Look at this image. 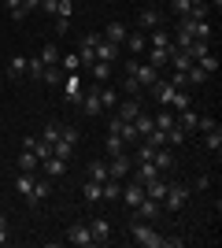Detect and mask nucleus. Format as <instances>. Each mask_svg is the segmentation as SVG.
I'll use <instances>...</instances> for the list:
<instances>
[{"mask_svg":"<svg viewBox=\"0 0 222 248\" xmlns=\"http://www.w3.org/2000/svg\"><path fill=\"white\" fill-rule=\"evenodd\" d=\"M130 237L137 241L141 248H163V237L156 233V226H152V222H141V218L130 222Z\"/></svg>","mask_w":222,"mask_h":248,"instance_id":"obj_1","label":"nucleus"},{"mask_svg":"<svg viewBox=\"0 0 222 248\" xmlns=\"http://www.w3.org/2000/svg\"><path fill=\"white\" fill-rule=\"evenodd\" d=\"M185 200H189V186H178V182H167V193H163V207H170V211H178V207H185Z\"/></svg>","mask_w":222,"mask_h":248,"instance_id":"obj_2","label":"nucleus"},{"mask_svg":"<svg viewBox=\"0 0 222 248\" xmlns=\"http://www.w3.org/2000/svg\"><path fill=\"white\" fill-rule=\"evenodd\" d=\"M130 170H133V159H130L126 152L107 159V178H118V182H122V178H130Z\"/></svg>","mask_w":222,"mask_h":248,"instance_id":"obj_3","label":"nucleus"},{"mask_svg":"<svg viewBox=\"0 0 222 248\" xmlns=\"http://www.w3.org/2000/svg\"><path fill=\"white\" fill-rule=\"evenodd\" d=\"M133 78H137L141 89H152V85L159 82V67H152V63H141V60H137V71H133Z\"/></svg>","mask_w":222,"mask_h":248,"instance_id":"obj_4","label":"nucleus"},{"mask_svg":"<svg viewBox=\"0 0 222 248\" xmlns=\"http://www.w3.org/2000/svg\"><path fill=\"white\" fill-rule=\"evenodd\" d=\"M78 108H82V115H89V119H93V115H96V119L104 115V104H100V93H96V85L82 96V104H78Z\"/></svg>","mask_w":222,"mask_h":248,"instance_id":"obj_5","label":"nucleus"},{"mask_svg":"<svg viewBox=\"0 0 222 248\" xmlns=\"http://www.w3.org/2000/svg\"><path fill=\"white\" fill-rule=\"evenodd\" d=\"M118 200H126V207H137L141 200H145V182H137V178L126 182V189L118 193Z\"/></svg>","mask_w":222,"mask_h":248,"instance_id":"obj_6","label":"nucleus"},{"mask_svg":"<svg viewBox=\"0 0 222 248\" xmlns=\"http://www.w3.org/2000/svg\"><path fill=\"white\" fill-rule=\"evenodd\" d=\"M159 200H152V197H145L137 207H133V218H141V222H156V215H159Z\"/></svg>","mask_w":222,"mask_h":248,"instance_id":"obj_7","label":"nucleus"},{"mask_svg":"<svg viewBox=\"0 0 222 248\" xmlns=\"http://www.w3.org/2000/svg\"><path fill=\"white\" fill-rule=\"evenodd\" d=\"M89 226V237H93V245H104V241H111V222L107 218H93V222H85Z\"/></svg>","mask_w":222,"mask_h":248,"instance_id":"obj_8","label":"nucleus"},{"mask_svg":"<svg viewBox=\"0 0 222 248\" xmlns=\"http://www.w3.org/2000/svg\"><path fill=\"white\" fill-rule=\"evenodd\" d=\"M48 193H52V182H48V178H41V182H33V189H30V197H26V204H30V207L44 204V200H48Z\"/></svg>","mask_w":222,"mask_h":248,"instance_id":"obj_9","label":"nucleus"},{"mask_svg":"<svg viewBox=\"0 0 222 248\" xmlns=\"http://www.w3.org/2000/svg\"><path fill=\"white\" fill-rule=\"evenodd\" d=\"M93 52H96V63H111V60H118V45L104 41V33H100V41L93 45Z\"/></svg>","mask_w":222,"mask_h":248,"instance_id":"obj_10","label":"nucleus"},{"mask_svg":"<svg viewBox=\"0 0 222 248\" xmlns=\"http://www.w3.org/2000/svg\"><path fill=\"white\" fill-rule=\"evenodd\" d=\"M67 241H71V245H78V248H89V245H93L89 226H85V222H74V226L67 230Z\"/></svg>","mask_w":222,"mask_h":248,"instance_id":"obj_11","label":"nucleus"},{"mask_svg":"<svg viewBox=\"0 0 222 248\" xmlns=\"http://www.w3.org/2000/svg\"><path fill=\"white\" fill-rule=\"evenodd\" d=\"M115 108H118V119H122V123H133V119L141 115V104H137V96H126V100H118Z\"/></svg>","mask_w":222,"mask_h":248,"instance_id":"obj_12","label":"nucleus"},{"mask_svg":"<svg viewBox=\"0 0 222 248\" xmlns=\"http://www.w3.org/2000/svg\"><path fill=\"white\" fill-rule=\"evenodd\" d=\"M82 197H85V204H100V200H104V182L89 178V182L82 186Z\"/></svg>","mask_w":222,"mask_h":248,"instance_id":"obj_13","label":"nucleus"},{"mask_svg":"<svg viewBox=\"0 0 222 248\" xmlns=\"http://www.w3.org/2000/svg\"><path fill=\"white\" fill-rule=\"evenodd\" d=\"M100 33H104V41L118 45V48H122V41H126V26H122V22H107Z\"/></svg>","mask_w":222,"mask_h":248,"instance_id":"obj_14","label":"nucleus"},{"mask_svg":"<svg viewBox=\"0 0 222 248\" xmlns=\"http://www.w3.org/2000/svg\"><path fill=\"white\" fill-rule=\"evenodd\" d=\"M41 167H44V178H63L67 159H59V155H48V159H41Z\"/></svg>","mask_w":222,"mask_h":248,"instance_id":"obj_15","label":"nucleus"},{"mask_svg":"<svg viewBox=\"0 0 222 248\" xmlns=\"http://www.w3.org/2000/svg\"><path fill=\"white\" fill-rule=\"evenodd\" d=\"M137 22L145 26V30H159V22H163V11H159V8H145V11L137 15Z\"/></svg>","mask_w":222,"mask_h":248,"instance_id":"obj_16","label":"nucleus"},{"mask_svg":"<svg viewBox=\"0 0 222 248\" xmlns=\"http://www.w3.org/2000/svg\"><path fill=\"white\" fill-rule=\"evenodd\" d=\"M130 174H137V182H152V178H159V170H156V163L152 159H145V163H133V170Z\"/></svg>","mask_w":222,"mask_h":248,"instance_id":"obj_17","label":"nucleus"},{"mask_svg":"<svg viewBox=\"0 0 222 248\" xmlns=\"http://www.w3.org/2000/svg\"><path fill=\"white\" fill-rule=\"evenodd\" d=\"M152 163H156V170H159V174H167V170H174V155H170L167 148H156Z\"/></svg>","mask_w":222,"mask_h":248,"instance_id":"obj_18","label":"nucleus"},{"mask_svg":"<svg viewBox=\"0 0 222 248\" xmlns=\"http://www.w3.org/2000/svg\"><path fill=\"white\" fill-rule=\"evenodd\" d=\"M163 193H167V182H163V174L152 178V182H145V197H152V200H159V204H163Z\"/></svg>","mask_w":222,"mask_h":248,"instance_id":"obj_19","label":"nucleus"},{"mask_svg":"<svg viewBox=\"0 0 222 248\" xmlns=\"http://www.w3.org/2000/svg\"><path fill=\"white\" fill-rule=\"evenodd\" d=\"M26 63H30V56H11L8 60V74L19 82V78H26Z\"/></svg>","mask_w":222,"mask_h":248,"instance_id":"obj_20","label":"nucleus"},{"mask_svg":"<svg viewBox=\"0 0 222 248\" xmlns=\"http://www.w3.org/2000/svg\"><path fill=\"white\" fill-rule=\"evenodd\" d=\"M33 182H37V178H33L30 170H19V178H15V193L26 200V197H30V189H33Z\"/></svg>","mask_w":222,"mask_h":248,"instance_id":"obj_21","label":"nucleus"},{"mask_svg":"<svg viewBox=\"0 0 222 248\" xmlns=\"http://www.w3.org/2000/svg\"><path fill=\"white\" fill-rule=\"evenodd\" d=\"M89 74H93V85H107V78H111V63H93Z\"/></svg>","mask_w":222,"mask_h":248,"instance_id":"obj_22","label":"nucleus"},{"mask_svg":"<svg viewBox=\"0 0 222 248\" xmlns=\"http://www.w3.org/2000/svg\"><path fill=\"white\" fill-rule=\"evenodd\" d=\"M152 93H156V100L163 104V108H170V96H174V85H170V82H156V85H152Z\"/></svg>","mask_w":222,"mask_h":248,"instance_id":"obj_23","label":"nucleus"},{"mask_svg":"<svg viewBox=\"0 0 222 248\" xmlns=\"http://www.w3.org/2000/svg\"><path fill=\"white\" fill-rule=\"evenodd\" d=\"M174 45V37H170L167 30H152V37H148V48H170Z\"/></svg>","mask_w":222,"mask_h":248,"instance_id":"obj_24","label":"nucleus"},{"mask_svg":"<svg viewBox=\"0 0 222 248\" xmlns=\"http://www.w3.org/2000/svg\"><path fill=\"white\" fill-rule=\"evenodd\" d=\"M59 56H63V52H59V48H56L52 41H48V45L41 48V56H37V60H41L44 67H56V63H59Z\"/></svg>","mask_w":222,"mask_h":248,"instance_id":"obj_25","label":"nucleus"},{"mask_svg":"<svg viewBox=\"0 0 222 248\" xmlns=\"http://www.w3.org/2000/svg\"><path fill=\"white\" fill-rule=\"evenodd\" d=\"M104 152H107V155H122V152H126V141H122L118 134H107V141H104Z\"/></svg>","mask_w":222,"mask_h":248,"instance_id":"obj_26","label":"nucleus"},{"mask_svg":"<svg viewBox=\"0 0 222 248\" xmlns=\"http://www.w3.org/2000/svg\"><path fill=\"white\" fill-rule=\"evenodd\" d=\"M59 71H67V74H78V71H82L78 52H71V56H59Z\"/></svg>","mask_w":222,"mask_h":248,"instance_id":"obj_27","label":"nucleus"},{"mask_svg":"<svg viewBox=\"0 0 222 248\" xmlns=\"http://www.w3.org/2000/svg\"><path fill=\"white\" fill-rule=\"evenodd\" d=\"M37 167H41V159H37L30 148H22V155H19V170H30V174H33Z\"/></svg>","mask_w":222,"mask_h":248,"instance_id":"obj_28","label":"nucleus"},{"mask_svg":"<svg viewBox=\"0 0 222 248\" xmlns=\"http://www.w3.org/2000/svg\"><path fill=\"white\" fill-rule=\"evenodd\" d=\"M207 78H211V74H207V71H200L196 63H192L189 71H185V85H204V82H207Z\"/></svg>","mask_w":222,"mask_h":248,"instance_id":"obj_29","label":"nucleus"},{"mask_svg":"<svg viewBox=\"0 0 222 248\" xmlns=\"http://www.w3.org/2000/svg\"><path fill=\"white\" fill-rule=\"evenodd\" d=\"M133 130H137L141 137H148L152 130H156V123H152V115H145V111H141L137 119H133Z\"/></svg>","mask_w":222,"mask_h":248,"instance_id":"obj_30","label":"nucleus"},{"mask_svg":"<svg viewBox=\"0 0 222 248\" xmlns=\"http://www.w3.org/2000/svg\"><path fill=\"white\" fill-rule=\"evenodd\" d=\"M170 48H174V45H170ZM170 48H148V63H152V67L170 63Z\"/></svg>","mask_w":222,"mask_h":248,"instance_id":"obj_31","label":"nucleus"},{"mask_svg":"<svg viewBox=\"0 0 222 248\" xmlns=\"http://www.w3.org/2000/svg\"><path fill=\"white\" fill-rule=\"evenodd\" d=\"M152 123H156V130H170V126H174V111H170V108H159Z\"/></svg>","mask_w":222,"mask_h":248,"instance_id":"obj_32","label":"nucleus"},{"mask_svg":"<svg viewBox=\"0 0 222 248\" xmlns=\"http://www.w3.org/2000/svg\"><path fill=\"white\" fill-rule=\"evenodd\" d=\"M126 45H130L133 56H141V52L148 48V37H145V33H126Z\"/></svg>","mask_w":222,"mask_h":248,"instance_id":"obj_33","label":"nucleus"},{"mask_svg":"<svg viewBox=\"0 0 222 248\" xmlns=\"http://www.w3.org/2000/svg\"><path fill=\"white\" fill-rule=\"evenodd\" d=\"M96 93H100V104H104V111H111V108L118 104V93H115V89H107V85H100Z\"/></svg>","mask_w":222,"mask_h":248,"instance_id":"obj_34","label":"nucleus"},{"mask_svg":"<svg viewBox=\"0 0 222 248\" xmlns=\"http://www.w3.org/2000/svg\"><path fill=\"white\" fill-rule=\"evenodd\" d=\"M204 148H211V152H219V148H222V130H219V126L204 134Z\"/></svg>","mask_w":222,"mask_h":248,"instance_id":"obj_35","label":"nucleus"},{"mask_svg":"<svg viewBox=\"0 0 222 248\" xmlns=\"http://www.w3.org/2000/svg\"><path fill=\"white\" fill-rule=\"evenodd\" d=\"M118 137H122L126 145H137V141H141V134L133 130V123H122V126H118Z\"/></svg>","mask_w":222,"mask_h":248,"instance_id":"obj_36","label":"nucleus"},{"mask_svg":"<svg viewBox=\"0 0 222 248\" xmlns=\"http://www.w3.org/2000/svg\"><path fill=\"white\" fill-rule=\"evenodd\" d=\"M196 67H200V71H207V74H215V71H219V60H215V52H204L200 60H196Z\"/></svg>","mask_w":222,"mask_h":248,"instance_id":"obj_37","label":"nucleus"},{"mask_svg":"<svg viewBox=\"0 0 222 248\" xmlns=\"http://www.w3.org/2000/svg\"><path fill=\"white\" fill-rule=\"evenodd\" d=\"M118 193H122V182H118V178H107L104 182V200H118Z\"/></svg>","mask_w":222,"mask_h":248,"instance_id":"obj_38","label":"nucleus"},{"mask_svg":"<svg viewBox=\"0 0 222 248\" xmlns=\"http://www.w3.org/2000/svg\"><path fill=\"white\" fill-rule=\"evenodd\" d=\"M41 82H48V85H59V82H63V71H59V63H56V67H44Z\"/></svg>","mask_w":222,"mask_h":248,"instance_id":"obj_39","label":"nucleus"},{"mask_svg":"<svg viewBox=\"0 0 222 248\" xmlns=\"http://www.w3.org/2000/svg\"><path fill=\"white\" fill-rule=\"evenodd\" d=\"M41 141H44V145H48V148H52L56 141H59V123H48V126H44V134H41Z\"/></svg>","mask_w":222,"mask_h":248,"instance_id":"obj_40","label":"nucleus"},{"mask_svg":"<svg viewBox=\"0 0 222 248\" xmlns=\"http://www.w3.org/2000/svg\"><path fill=\"white\" fill-rule=\"evenodd\" d=\"M185 52H189V56H192V63H196V60L204 56V52H211V45H207V41H192V45H185Z\"/></svg>","mask_w":222,"mask_h":248,"instance_id":"obj_41","label":"nucleus"},{"mask_svg":"<svg viewBox=\"0 0 222 248\" xmlns=\"http://www.w3.org/2000/svg\"><path fill=\"white\" fill-rule=\"evenodd\" d=\"M89 178H96V182H107V163L93 159V163H89Z\"/></svg>","mask_w":222,"mask_h":248,"instance_id":"obj_42","label":"nucleus"},{"mask_svg":"<svg viewBox=\"0 0 222 248\" xmlns=\"http://www.w3.org/2000/svg\"><path fill=\"white\" fill-rule=\"evenodd\" d=\"M4 8L11 11V19H15V22L26 19V11H22V0H4Z\"/></svg>","mask_w":222,"mask_h":248,"instance_id":"obj_43","label":"nucleus"},{"mask_svg":"<svg viewBox=\"0 0 222 248\" xmlns=\"http://www.w3.org/2000/svg\"><path fill=\"white\" fill-rule=\"evenodd\" d=\"M170 108H174V111H185V108H189V93L174 89V96H170Z\"/></svg>","mask_w":222,"mask_h":248,"instance_id":"obj_44","label":"nucleus"},{"mask_svg":"<svg viewBox=\"0 0 222 248\" xmlns=\"http://www.w3.org/2000/svg\"><path fill=\"white\" fill-rule=\"evenodd\" d=\"M26 74H30L33 82H41V74H44V63H41V60H37V56H33V60H30V63H26Z\"/></svg>","mask_w":222,"mask_h":248,"instance_id":"obj_45","label":"nucleus"},{"mask_svg":"<svg viewBox=\"0 0 222 248\" xmlns=\"http://www.w3.org/2000/svg\"><path fill=\"white\" fill-rule=\"evenodd\" d=\"M189 8H192V0H170V11H174L178 19H185V15H189Z\"/></svg>","mask_w":222,"mask_h":248,"instance_id":"obj_46","label":"nucleus"},{"mask_svg":"<svg viewBox=\"0 0 222 248\" xmlns=\"http://www.w3.org/2000/svg\"><path fill=\"white\" fill-rule=\"evenodd\" d=\"M74 15V0H59L56 4V19H71Z\"/></svg>","mask_w":222,"mask_h":248,"instance_id":"obj_47","label":"nucleus"},{"mask_svg":"<svg viewBox=\"0 0 222 248\" xmlns=\"http://www.w3.org/2000/svg\"><path fill=\"white\" fill-rule=\"evenodd\" d=\"M122 89H126V96H137V93H141V85H137V78H133V74H126V85H122Z\"/></svg>","mask_w":222,"mask_h":248,"instance_id":"obj_48","label":"nucleus"},{"mask_svg":"<svg viewBox=\"0 0 222 248\" xmlns=\"http://www.w3.org/2000/svg\"><path fill=\"white\" fill-rule=\"evenodd\" d=\"M56 4H59V0H41L37 11H44V15H52V19H56Z\"/></svg>","mask_w":222,"mask_h":248,"instance_id":"obj_49","label":"nucleus"},{"mask_svg":"<svg viewBox=\"0 0 222 248\" xmlns=\"http://www.w3.org/2000/svg\"><path fill=\"white\" fill-rule=\"evenodd\" d=\"M52 30H56V33H67V30H71V19H56Z\"/></svg>","mask_w":222,"mask_h":248,"instance_id":"obj_50","label":"nucleus"},{"mask_svg":"<svg viewBox=\"0 0 222 248\" xmlns=\"http://www.w3.org/2000/svg\"><path fill=\"white\" fill-rule=\"evenodd\" d=\"M0 245H8V218L0 215Z\"/></svg>","mask_w":222,"mask_h":248,"instance_id":"obj_51","label":"nucleus"},{"mask_svg":"<svg viewBox=\"0 0 222 248\" xmlns=\"http://www.w3.org/2000/svg\"><path fill=\"white\" fill-rule=\"evenodd\" d=\"M37 4H41V0H22V11L30 15V11H37Z\"/></svg>","mask_w":222,"mask_h":248,"instance_id":"obj_52","label":"nucleus"},{"mask_svg":"<svg viewBox=\"0 0 222 248\" xmlns=\"http://www.w3.org/2000/svg\"><path fill=\"white\" fill-rule=\"evenodd\" d=\"M207 4H215V8H219V4H222V0H207Z\"/></svg>","mask_w":222,"mask_h":248,"instance_id":"obj_53","label":"nucleus"},{"mask_svg":"<svg viewBox=\"0 0 222 248\" xmlns=\"http://www.w3.org/2000/svg\"><path fill=\"white\" fill-rule=\"evenodd\" d=\"M192 4H207V0H192Z\"/></svg>","mask_w":222,"mask_h":248,"instance_id":"obj_54","label":"nucleus"}]
</instances>
